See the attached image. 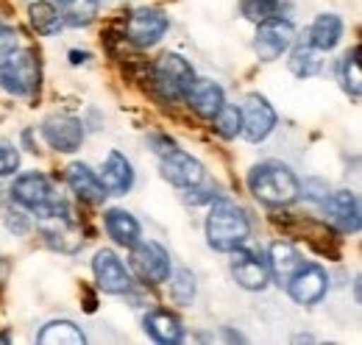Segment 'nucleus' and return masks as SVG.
Masks as SVG:
<instances>
[{
	"mask_svg": "<svg viewBox=\"0 0 362 345\" xmlns=\"http://www.w3.org/2000/svg\"><path fill=\"white\" fill-rule=\"evenodd\" d=\"M248 189L254 192V198H259L268 206H287L298 198L301 192V181L298 175L281 162H259L248 172Z\"/></svg>",
	"mask_w": 362,
	"mask_h": 345,
	"instance_id": "1",
	"label": "nucleus"
},
{
	"mask_svg": "<svg viewBox=\"0 0 362 345\" xmlns=\"http://www.w3.org/2000/svg\"><path fill=\"white\" fill-rule=\"evenodd\" d=\"M248 234H251V223L237 204H231L226 198L212 204V209L206 215V240L215 251L231 254V251L243 248L248 242Z\"/></svg>",
	"mask_w": 362,
	"mask_h": 345,
	"instance_id": "2",
	"label": "nucleus"
},
{
	"mask_svg": "<svg viewBox=\"0 0 362 345\" xmlns=\"http://www.w3.org/2000/svg\"><path fill=\"white\" fill-rule=\"evenodd\" d=\"M11 201L40 217L59 215V212L67 209V204L62 201V195L53 189L50 178H47L45 172H37V170L23 172V175L11 184Z\"/></svg>",
	"mask_w": 362,
	"mask_h": 345,
	"instance_id": "3",
	"label": "nucleus"
},
{
	"mask_svg": "<svg viewBox=\"0 0 362 345\" xmlns=\"http://www.w3.org/2000/svg\"><path fill=\"white\" fill-rule=\"evenodd\" d=\"M0 86L17 98H28L40 89V59L31 47L11 50L0 62Z\"/></svg>",
	"mask_w": 362,
	"mask_h": 345,
	"instance_id": "4",
	"label": "nucleus"
},
{
	"mask_svg": "<svg viewBox=\"0 0 362 345\" xmlns=\"http://www.w3.org/2000/svg\"><path fill=\"white\" fill-rule=\"evenodd\" d=\"M287 293L301 306H315L329 293V276L317 262H301L298 270L287 279Z\"/></svg>",
	"mask_w": 362,
	"mask_h": 345,
	"instance_id": "5",
	"label": "nucleus"
},
{
	"mask_svg": "<svg viewBox=\"0 0 362 345\" xmlns=\"http://www.w3.org/2000/svg\"><path fill=\"white\" fill-rule=\"evenodd\" d=\"M153 81L168 100H181L187 86L195 81V70L179 53H165L153 67Z\"/></svg>",
	"mask_w": 362,
	"mask_h": 345,
	"instance_id": "6",
	"label": "nucleus"
},
{
	"mask_svg": "<svg viewBox=\"0 0 362 345\" xmlns=\"http://www.w3.org/2000/svg\"><path fill=\"white\" fill-rule=\"evenodd\" d=\"M132 267L142 281L162 284L170 279V254L156 240H136L132 245Z\"/></svg>",
	"mask_w": 362,
	"mask_h": 345,
	"instance_id": "7",
	"label": "nucleus"
},
{
	"mask_svg": "<svg viewBox=\"0 0 362 345\" xmlns=\"http://www.w3.org/2000/svg\"><path fill=\"white\" fill-rule=\"evenodd\" d=\"M296 40V28L290 20L284 17H268L262 23H257V37H254V50L262 62H273L279 59Z\"/></svg>",
	"mask_w": 362,
	"mask_h": 345,
	"instance_id": "8",
	"label": "nucleus"
},
{
	"mask_svg": "<svg viewBox=\"0 0 362 345\" xmlns=\"http://www.w3.org/2000/svg\"><path fill=\"white\" fill-rule=\"evenodd\" d=\"M170 28V17L162 8H136L126 23V37L136 47H153Z\"/></svg>",
	"mask_w": 362,
	"mask_h": 345,
	"instance_id": "9",
	"label": "nucleus"
},
{
	"mask_svg": "<svg viewBox=\"0 0 362 345\" xmlns=\"http://www.w3.org/2000/svg\"><path fill=\"white\" fill-rule=\"evenodd\" d=\"M92 273H95V281L103 293L109 296H123L132 290V273L126 270L123 259L117 257L115 251L109 248H100L95 259H92Z\"/></svg>",
	"mask_w": 362,
	"mask_h": 345,
	"instance_id": "10",
	"label": "nucleus"
},
{
	"mask_svg": "<svg viewBox=\"0 0 362 345\" xmlns=\"http://www.w3.org/2000/svg\"><path fill=\"white\" fill-rule=\"evenodd\" d=\"M240 115H243V136L248 142H262L271 136V131L276 129V112L268 103V98L251 92L245 98V103L240 106Z\"/></svg>",
	"mask_w": 362,
	"mask_h": 345,
	"instance_id": "11",
	"label": "nucleus"
},
{
	"mask_svg": "<svg viewBox=\"0 0 362 345\" xmlns=\"http://www.w3.org/2000/svg\"><path fill=\"white\" fill-rule=\"evenodd\" d=\"M234 259H231V276L234 281L243 287V290H251V293H259L268 287L271 281V270H268V262L262 259V254L257 251H231Z\"/></svg>",
	"mask_w": 362,
	"mask_h": 345,
	"instance_id": "12",
	"label": "nucleus"
},
{
	"mask_svg": "<svg viewBox=\"0 0 362 345\" xmlns=\"http://www.w3.org/2000/svg\"><path fill=\"white\" fill-rule=\"evenodd\" d=\"M45 142L59 153H76L84 142V123L70 115H53L42 123Z\"/></svg>",
	"mask_w": 362,
	"mask_h": 345,
	"instance_id": "13",
	"label": "nucleus"
},
{
	"mask_svg": "<svg viewBox=\"0 0 362 345\" xmlns=\"http://www.w3.org/2000/svg\"><path fill=\"white\" fill-rule=\"evenodd\" d=\"M323 212L337 231H343V234H357L360 231V198L351 189L329 192L323 198Z\"/></svg>",
	"mask_w": 362,
	"mask_h": 345,
	"instance_id": "14",
	"label": "nucleus"
},
{
	"mask_svg": "<svg viewBox=\"0 0 362 345\" xmlns=\"http://www.w3.org/2000/svg\"><path fill=\"white\" fill-rule=\"evenodd\" d=\"M162 175L173 187H179V189L201 187V181H204V165L192 153H187L181 148H173V151H168L162 156Z\"/></svg>",
	"mask_w": 362,
	"mask_h": 345,
	"instance_id": "15",
	"label": "nucleus"
},
{
	"mask_svg": "<svg viewBox=\"0 0 362 345\" xmlns=\"http://www.w3.org/2000/svg\"><path fill=\"white\" fill-rule=\"evenodd\" d=\"M184 100L189 103V109L206 120H212L218 115V109L226 103V95H223V86L209 81V78H195L192 84L187 86L184 92Z\"/></svg>",
	"mask_w": 362,
	"mask_h": 345,
	"instance_id": "16",
	"label": "nucleus"
},
{
	"mask_svg": "<svg viewBox=\"0 0 362 345\" xmlns=\"http://www.w3.org/2000/svg\"><path fill=\"white\" fill-rule=\"evenodd\" d=\"M103 189L112 192V195H126L132 187H134V170H132V162L120 153V151H109L106 162H103V172L98 175Z\"/></svg>",
	"mask_w": 362,
	"mask_h": 345,
	"instance_id": "17",
	"label": "nucleus"
},
{
	"mask_svg": "<svg viewBox=\"0 0 362 345\" xmlns=\"http://www.w3.org/2000/svg\"><path fill=\"white\" fill-rule=\"evenodd\" d=\"M67 187L87 204H103L106 201V189L100 184V178L95 175V170H90L84 162H76L67 168Z\"/></svg>",
	"mask_w": 362,
	"mask_h": 345,
	"instance_id": "18",
	"label": "nucleus"
},
{
	"mask_svg": "<svg viewBox=\"0 0 362 345\" xmlns=\"http://www.w3.org/2000/svg\"><path fill=\"white\" fill-rule=\"evenodd\" d=\"M142 326H145V334H148L151 340H156V343L173 345V343H181V337H184L181 320L173 312H168V309H153V312H148L145 320H142Z\"/></svg>",
	"mask_w": 362,
	"mask_h": 345,
	"instance_id": "19",
	"label": "nucleus"
},
{
	"mask_svg": "<svg viewBox=\"0 0 362 345\" xmlns=\"http://www.w3.org/2000/svg\"><path fill=\"white\" fill-rule=\"evenodd\" d=\"M340 37H343V20L337 14H317L315 23L307 31V42L317 47L320 53L334 50L340 45Z\"/></svg>",
	"mask_w": 362,
	"mask_h": 345,
	"instance_id": "20",
	"label": "nucleus"
},
{
	"mask_svg": "<svg viewBox=\"0 0 362 345\" xmlns=\"http://www.w3.org/2000/svg\"><path fill=\"white\" fill-rule=\"evenodd\" d=\"M304 259L298 254V248L293 245V242H287V240H279V242H273L271 245V259H268V270H271V276L279 281V284H287V279L298 270V264H301Z\"/></svg>",
	"mask_w": 362,
	"mask_h": 345,
	"instance_id": "21",
	"label": "nucleus"
},
{
	"mask_svg": "<svg viewBox=\"0 0 362 345\" xmlns=\"http://www.w3.org/2000/svg\"><path fill=\"white\" fill-rule=\"evenodd\" d=\"M103 226H106V234L117 242V245H123V248H132L136 240H139V223H136V217L132 212H126V209H109L106 215H103Z\"/></svg>",
	"mask_w": 362,
	"mask_h": 345,
	"instance_id": "22",
	"label": "nucleus"
},
{
	"mask_svg": "<svg viewBox=\"0 0 362 345\" xmlns=\"http://www.w3.org/2000/svg\"><path fill=\"white\" fill-rule=\"evenodd\" d=\"M287 67H290V73H293L296 78H313V76L320 73V67H323L320 50L313 47L307 40H301V42L293 47V53H290V59H287Z\"/></svg>",
	"mask_w": 362,
	"mask_h": 345,
	"instance_id": "23",
	"label": "nucleus"
},
{
	"mask_svg": "<svg viewBox=\"0 0 362 345\" xmlns=\"http://www.w3.org/2000/svg\"><path fill=\"white\" fill-rule=\"evenodd\" d=\"M37 343L42 345H84L87 337L73 320H50L37 334Z\"/></svg>",
	"mask_w": 362,
	"mask_h": 345,
	"instance_id": "24",
	"label": "nucleus"
},
{
	"mask_svg": "<svg viewBox=\"0 0 362 345\" xmlns=\"http://www.w3.org/2000/svg\"><path fill=\"white\" fill-rule=\"evenodd\" d=\"M28 17H31V25L37 28V34H42V37H53V34H59V28L64 25V23H62L59 8H56L50 0H37V3H31Z\"/></svg>",
	"mask_w": 362,
	"mask_h": 345,
	"instance_id": "25",
	"label": "nucleus"
},
{
	"mask_svg": "<svg viewBox=\"0 0 362 345\" xmlns=\"http://www.w3.org/2000/svg\"><path fill=\"white\" fill-rule=\"evenodd\" d=\"M98 8H100V0H64L59 14H62L64 25L81 28V25H90L98 17Z\"/></svg>",
	"mask_w": 362,
	"mask_h": 345,
	"instance_id": "26",
	"label": "nucleus"
},
{
	"mask_svg": "<svg viewBox=\"0 0 362 345\" xmlns=\"http://www.w3.org/2000/svg\"><path fill=\"white\" fill-rule=\"evenodd\" d=\"M360 47H351L346 56H343V62H340V81H343V89L354 98V100H360L362 95V73H360Z\"/></svg>",
	"mask_w": 362,
	"mask_h": 345,
	"instance_id": "27",
	"label": "nucleus"
},
{
	"mask_svg": "<svg viewBox=\"0 0 362 345\" xmlns=\"http://www.w3.org/2000/svg\"><path fill=\"white\" fill-rule=\"evenodd\" d=\"M212 126H215V131H218L221 136H226V139L240 136V131H243V115H240V106H228V103H223V106L218 109V115L212 117Z\"/></svg>",
	"mask_w": 362,
	"mask_h": 345,
	"instance_id": "28",
	"label": "nucleus"
},
{
	"mask_svg": "<svg viewBox=\"0 0 362 345\" xmlns=\"http://www.w3.org/2000/svg\"><path fill=\"white\" fill-rule=\"evenodd\" d=\"M168 281H170V298L179 306H189L195 298V276L189 270H176V276Z\"/></svg>",
	"mask_w": 362,
	"mask_h": 345,
	"instance_id": "29",
	"label": "nucleus"
},
{
	"mask_svg": "<svg viewBox=\"0 0 362 345\" xmlns=\"http://www.w3.org/2000/svg\"><path fill=\"white\" fill-rule=\"evenodd\" d=\"M281 8V0H240V11L251 23H262L268 17H276Z\"/></svg>",
	"mask_w": 362,
	"mask_h": 345,
	"instance_id": "30",
	"label": "nucleus"
},
{
	"mask_svg": "<svg viewBox=\"0 0 362 345\" xmlns=\"http://www.w3.org/2000/svg\"><path fill=\"white\" fill-rule=\"evenodd\" d=\"M17 168H20V153H17V148L0 142V178L17 172Z\"/></svg>",
	"mask_w": 362,
	"mask_h": 345,
	"instance_id": "31",
	"label": "nucleus"
},
{
	"mask_svg": "<svg viewBox=\"0 0 362 345\" xmlns=\"http://www.w3.org/2000/svg\"><path fill=\"white\" fill-rule=\"evenodd\" d=\"M11 50H17V31L0 20V62H3Z\"/></svg>",
	"mask_w": 362,
	"mask_h": 345,
	"instance_id": "32",
	"label": "nucleus"
},
{
	"mask_svg": "<svg viewBox=\"0 0 362 345\" xmlns=\"http://www.w3.org/2000/svg\"><path fill=\"white\" fill-rule=\"evenodd\" d=\"M151 145H153V153H159V156H165L168 151L176 148V142L168 139V136H151Z\"/></svg>",
	"mask_w": 362,
	"mask_h": 345,
	"instance_id": "33",
	"label": "nucleus"
},
{
	"mask_svg": "<svg viewBox=\"0 0 362 345\" xmlns=\"http://www.w3.org/2000/svg\"><path fill=\"white\" fill-rule=\"evenodd\" d=\"M70 59H73V64H78V62H84V59H87V53H78V50H73V53H70Z\"/></svg>",
	"mask_w": 362,
	"mask_h": 345,
	"instance_id": "34",
	"label": "nucleus"
}]
</instances>
